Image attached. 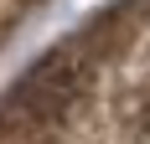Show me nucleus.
<instances>
[{
	"label": "nucleus",
	"instance_id": "nucleus-1",
	"mask_svg": "<svg viewBox=\"0 0 150 144\" xmlns=\"http://www.w3.org/2000/svg\"><path fill=\"white\" fill-rule=\"evenodd\" d=\"M88 82H93V62L83 57L73 41H67L62 52H52L47 62H36V67H31L26 77L11 87L5 108L36 118V124H57V118L67 113L83 93H88Z\"/></svg>",
	"mask_w": 150,
	"mask_h": 144
}]
</instances>
